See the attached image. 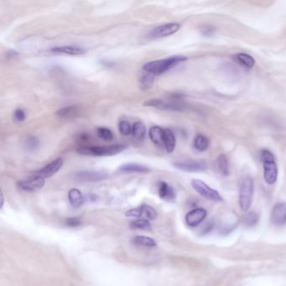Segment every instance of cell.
I'll return each mask as SVG.
<instances>
[{"mask_svg":"<svg viewBox=\"0 0 286 286\" xmlns=\"http://www.w3.org/2000/svg\"><path fill=\"white\" fill-rule=\"evenodd\" d=\"M51 52L56 54H66L70 56H76L85 53V50L77 46H72V45H63V46H57L55 48L51 49Z\"/></svg>","mask_w":286,"mask_h":286,"instance_id":"obj_17","label":"cell"},{"mask_svg":"<svg viewBox=\"0 0 286 286\" xmlns=\"http://www.w3.org/2000/svg\"><path fill=\"white\" fill-rule=\"evenodd\" d=\"M155 76H156L152 74V73L143 71L139 80V87L142 90H148V89L152 88V86L154 84Z\"/></svg>","mask_w":286,"mask_h":286,"instance_id":"obj_20","label":"cell"},{"mask_svg":"<svg viewBox=\"0 0 286 286\" xmlns=\"http://www.w3.org/2000/svg\"><path fill=\"white\" fill-rule=\"evenodd\" d=\"M149 136L154 145L159 147L165 146V131L160 127H151L149 130Z\"/></svg>","mask_w":286,"mask_h":286,"instance_id":"obj_15","label":"cell"},{"mask_svg":"<svg viewBox=\"0 0 286 286\" xmlns=\"http://www.w3.org/2000/svg\"><path fill=\"white\" fill-rule=\"evenodd\" d=\"M62 165H63V160L61 158H58L57 160H53L52 163H50L47 166H45L42 169L34 172L31 175L44 178V179L51 177L61 168Z\"/></svg>","mask_w":286,"mask_h":286,"instance_id":"obj_7","label":"cell"},{"mask_svg":"<svg viewBox=\"0 0 286 286\" xmlns=\"http://www.w3.org/2000/svg\"><path fill=\"white\" fill-rule=\"evenodd\" d=\"M125 216L126 217H135V218H140V217H143V210H142L141 206L139 208H133V209H130L129 211H127Z\"/></svg>","mask_w":286,"mask_h":286,"instance_id":"obj_32","label":"cell"},{"mask_svg":"<svg viewBox=\"0 0 286 286\" xmlns=\"http://www.w3.org/2000/svg\"><path fill=\"white\" fill-rule=\"evenodd\" d=\"M165 131V147L168 153H172L175 148V137L174 133L170 129L164 130Z\"/></svg>","mask_w":286,"mask_h":286,"instance_id":"obj_23","label":"cell"},{"mask_svg":"<svg viewBox=\"0 0 286 286\" xmlns=\"http://www.w3.org/2000/svg\"><path fill=\"white\" fill-rule=\"evenodd\" d=\"M126 145H113L109 146H82L76 150L78 154L89 156H112L126 150Z\"/></svg>","mask_w":286,"mask_h":286,"instance_id":"obj_2","label":"cell"},{"mask_svg":"<svg viewBox=\"0 0 286 286\" xmlns=\"http://www.w3.org/2000/svg\"><path fill=\"white\" fill-rule=\"evenodd\" d=\"M26 146L29 150H34L38 146V139L35 137H30L26 140Z\"/></svg>","mask_w":286,"mask_h":286,"instance_id":"obj_35","label":"cell"},{"mask_svg":"<svg viewBox=\"0 0 286 286\" xmlns=\"http://www.w3.org/2000/svg\"><path fill=\"white\" fill-rule=\"evenodd\" d=\"M191 186L194 188V190L199 193L201 196H203L204 198L210 200V201H214V202L223 201V196H221L220 193L211 188L204 181L198 180V179H194L191 181Z\"/></svg>","mask_w":286,"mask_h":286,"instance_id":"obj_5","label":"cell"},{"mask_svg":"<svg viewBox=\"0 0 286 286\" xmlns=\"http://www.w3.org/2000/svg\"><path fill=\"white\" fill-rule=\"evenodd\" d=\"M96 133L101 139H104L106 141H111L114 139V135L111 130L107 128H98L96 130Z\"/></svg>","mask_w":286,"mask_h":286,"instance_id":"obj_30","label":"cell"},{"mask_svg":"<svg viewBox=\"0 0 286 286\" xmlns=\"http://www.w3.org/2000/svg\"><path fill=\"white\" fill-rule=\"evenodd\" d=\"M236 58L242 66H245L247 68H253L255 65V60L253 57L246 53H238L236 55Z\"/></svg>","mask_w":286,"mask_h":286,"instance_id":"obj_25","label":"cell"},{"mask_svg":"<svg viewBox=\"0 0 286 286\" xmlns=\"http://www.w3.org/2000/svg\"><path fill=\"white\" fill-rule=\"evenodd\" d=\"M261 160L265 182L268 185H273L276 182L278 178V167L274 155L271 151L263 150L261 151Z\"/></svg>","mask_w":286,"mask_h":286,"instance_id":"obj_4","label":"cell"},{"mask_svg":"<svg viewBox=\"0 0 286 286\" xmlns=\"http://www.w3.org/2000/svg\"><path fill=\"white\" fill-rule=\"evenodd\" d=\"M159 196L160 198L165 200L166 202H174L176 198V192L175 189L166 183V181H160L158 187Z\"/></svg>","mask_w":286,"mask_h":286,"instance_id":"obj_14","label":"cell"},{"mask_svg":"<svg viewBox=\"0 0 286 286\" xmlns=\"http://www.w3.org/2000/svg\"><path fill=\"white\" fill-rule=\"evenodd\" d=\"M178 170L185 172H202L208 170V164L205 160H186L173 164Z\"/></svg>","mask_w":286,"mask_h":286,"instance_id":"obj_6","label":"cell"},{"mask_svg":"<svg viewBox=\"0 0 286 286\" xmlns=\"http://www.w3.org/2000/svg\"><path fill=\"white\" fill-rule=\"evenodd\" d=\"M77 180L88 182L103 181L108 178V174L103 172H81L76 174Z\"/></svg>","mask_w":286,"mask_h":286,"instance_id":"obj_13","label":"cell"},{"mask_svg":"<svg viewBox=\"0 0 286 286\" xmlns=\"http://www.w3.org/2000/svg\"><path fill=\"white\" fill-rule=\"evenodd\" d=\"M66 226L71 227V228H76V227L80 226L81 224V221L79 219L78 217H69L65 221Z\"/></svg>","mask_w":286,"mask_h":286,"instance_id":"obj_33","label":"cell"},{"mask_svg":"<svg viewBox=\"0 0 286 286\" xmlns=\"http://www.w3.org/2000/svg\"><path fill=\"white\" fill-rule=\"evenodd\" d=\"M3 202H4V197H3V194H1V208H3Z\"/></svg>","mask_w":286,"mask_h":286,"instance_id":"obj_36","label":"cell"},{"mask_svg":"<svg viewBox=\"0 0 286 286\" xmlns=\"http://www.w3.org/2000/svg\"><path fill=\"white\" fill-rule=\"evenodd\" d=\"M133 244L138 246H144V247H155L157 244L153 238L144 235H139L133 238Z\"/></svg>","mask_w":286,"mask_h":286,"instance_id":"obj_24","label":"cell"},{"mask_svg":"<svg viewBox=\"0 0 286 286\" xmlns=\"http://www.w3.org/2000/svg\"><path fill=\"white\" fill-rule=\"evenodd\" d=\"M209 145H210L209 139L207 136L203 135V134H197L193 141L194 148L196 149V151H200V152L208 151Z\"/></svg>","mask_w":286,"mask_h":286,"instance_id":"obj_21","label":"cell"},{"mask_svg":"<svg viewBox=\"0 0 286 286\" xmlns=\"http://www.w3.org/2000/svg\"><path fill=\"white\" fill-rule=\"evenodd\" d=\"M207 216H208V211H206L205 209L196 208L187 214L186 223L188 226L195 228L205 220Z\"/></svg>","mask_w":286,"mask_h":286,"instance_id":"obj_10","label":"cell"},{"mask_svg":"<svg viewBox=\"0 0 286 286\" xmlns=\"http://www.w3.org/2000/svg\"><path fill=\"white\" fill-rule=\"evenodd\" d=\"M144 106L146 107H153L160 110H182L183 107L174 103H166L165 101L160 99H150L145 101Z\"/></svg>","mask_w":286,"mask_h":286,"instance_id":"obj_12","label":"cell"},{"mask_svg":"<svg viewBox=\"0 0 286 286\" xmlns=\"http://www.w3.org/2000/svg\"><path fill=\"white\" fill-rule=\"evenodd\" d=\"M118 130L121 133V134L124 136L130 135L132 133V127L130 125V123L126 120H122L119 122Z\"/></svg>","mask_w":286,"mask_h":286,"instance_id":"obj_31","label":"cell"},{"mask_svg":"<svg viewBox=\"0 0 286 286\" xmlns=\"http://www.w3.org/2000/svg\"><path fill=\"white\" fill-rule=\"evenodd\" d=\"M146 134V128L142 122H136L132 127V135L133 139L142 141Z\"/></svg>","mask_w":286,"mask_h":286,"instance_id":"obj_22","label":"cell"},{"mask_svg":"<svg viewBox=\"0 0 286 286\" xmlns=\"http://www.w3.org/2000/svg\"><path fill=\"white\" fill-rule=\"evenodd\" d=\"M215 168L217 172L223 176H228L229 175V160L225 155L221 154L217 157L215 160Z\"/></svg>","mask_w":286,"mask_h":286,"instance_id":"obj_19","label":"cell"},{"mask_svg":"<svg viewBox=\"0 0 286 286\" xmlns=\"http://www.w3.org/2000/svg\"><path fill=\"white\" fill-rule=\"evenodd\" d=\"M130 227L132 229H141V230H151V224L148 219H142L139 218L138 220L134 221L130 223Z\"/></svg>","mask_w":286,"mask_h":286,"instance_id":"obj_27","label":"cell"},{"mask_svg":"<svg viewBox=\"0 0 286 286\" xmlns=\"http://www.w3.org/2000/svg\"><path fill=\"white\" fill-rule=\"evenodd\" d=\"M181 25L177 23H169L155 28L151 32V37L157 39L169 37L180 30Z\"/></svg>","mask_w":286,"mask_h":286,"instance_id":"obj_8","label":"cell"},{"mask_svg":"<svg viewBox=\"0 0 286 286\" xmlns=\"http://www.w3.org/2000/svg\"><path fill=\"white\" fill-rule=\"evenodd\" d=\"M259 220V215L255 211H250L244 217V222L245 226L253 227L256 225Z\"/></svg>","mask_w":286,"mask_h":286,"instance_id":"obj_28","label":"cell"},{"mask_svg":"<svg viewBox=\"0 0 286 286\" xmlns=\"http://www.w3.org/2000/svg\"><path fill=\"white\" fill-rule=\"evenodd\" d=\"M254 184L253 180L249 176H244L239 181L238 187V202L240 208L244 211H247L251 207L253 201Z\"/></svg>","mask_w":286,"mask_h":286,"instance_id":"obj_3","label":"cell"},{"mask_svg":"<svg viewBox=\"0 0 286 286\" xmlns=\"http://www.w3.org/2000/svg\"><path fill=\"white\" fill-rule=\"evenodd\" d=\"M68 200L73 208H79L84 203V197L78 189H72L68 192Z\"/></svg>","mask_w":286,"mask_h":286,"instance_id":"obj_18","label":"cell"},{"mask_svg":"<svg viewBox=\"0 0 286 286\" xmlns=\"http://www.w3.org/2000/svg\"><path fill=\"white\" fill-rule=\"evenodd\" d=\"M14 117H15V120L17 122H23L25 119V114L22 109H16L14 114Z\"/></svg>","mask_w":286,"mask_h":286,"instance_id":"obj_34","label":"cell"},{"mask_svg":"<svg viewBox=\"0 0 286 286\" xmlns=\"http://www.w3.org/2000/svg\"><path fill=\"white\" fill-rule=\"evenodd\" d=\"M118 171L122 173H148L151 172V169L148 166L134 164V163H128L121 166Z\"/></svg>","mask_w":286,"mask_h":286,"instance_id":"obj_16","label":"cell"},{"mask_svg":"<svg viewBox=\"0 0 286 286\" xmlns=\"http://www.w3.org/2000/svg\"><path fill=\"white\" fill-rule=\"evenodd\" d=\"M187 60V57L185 56H174L163 60H153L145 63L143 66V71L155 76L160 75Z\"/></svg>","mask_w":286,"mask_h":286,"instance_id":"obj_1","label":"cell"},{"mask_svg":"<svg viewBox=\"0 0 286 286\" xmlns=\"http://www.w3.org/2000/svg\"><path fill=\"white\" fill-rule=\"evenodd\" d=\"M45 185V179L30 175L27 180L19 181L18 187L24 191H35L42 188Z\"/></svg>","mask_w":286,"mask_h":286,"instance_id":"obj_9","label":"cell"},{"mask_svg":"<svg viewBox=\"0 0 286 286\" xmlns=\"http://www.w3.org/2000/svg\"><path fill=\"white\" fill-rule=\"evenodd\" d=\"M271 222L275 226H284L286 224V202H280L274 205L271 211Z\"/></svg>","mask_w":286,"mask_h":286,"instance_id":"obj_11","label":"cell"},{"mask_svg":"<svg viewBox=\"0 0 286 286\" xmlns=\"http://www.w3.org/2000/svg\"><path fill=\"white\" fill-rule=\"evenodd\" d=\"M141 208L142 210H143V216H145L147 219H150V220L156 219L157 217H158V214H157L155 209L151 208V206L145 205V204H143Z\"/></svg>","mask_w":286,"mask_h":286,"instance_id":"obj_29","label":"cell"},{"mask_svg":"<svg viewBox=\"0 0 286 286\" xmlns=\"http://www.w3.org/2000/svg\"><path fill=\"white\" fill-rule=\"evenodd\" d=\"M76 113H77V108L76 106H68V107H65L63 109H59L57 114L61 117H70L76 114Z\"/></svg>","mask_w":286,"mask_h":286,"instance_id":"obj_26","label":"cell"}]
</instances>
